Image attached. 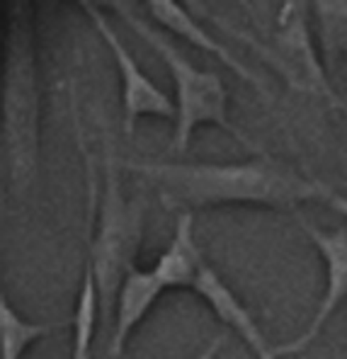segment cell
<instances>
[{
    "label": "cell",
    "instance_id": "cell-7",
    "mask_svg": "<svg viewBox=\"0 0 347 359\" xmlns=\"http://www.w3.org/2000/svg\"><path fill=\"white\" fill-rule=\"evenodd\" d=\"M299 229L308 236L311 245L318 250L320 260L325 265V294L320 299L318 309H315L308 328L299 337L289 340L287 345L275 347L277 359L292 357L299 352L308 350L315 342V337L323 332L325 323L333 318L335 311L343 306L347 299V226H338V229H320V226L311 224V221L301 219Z\"/></svg>",
    "mask_w": 347,
    "mask_h": 359
},
{
    "label": "cell",
    "instance_id": "cell-12",
    "mask_svg": "<svg viewBox=\"0 0 347 359\" xmlns=\"http://www.w3.org/2000/svg\"><path fill=\"white\" fill-rule=\"evenodd\" d=\"M315 44L325 71H335L347 61V0H315L311 3Z\"/></svg>",
    "mask_w": 347,
    "mask_h": 359
},
{
    "label": "cell",
    "instance_id": "cell-3",
    "mask_svg": "<svg viewBox=\"0 0 347 359\" xmlns=\"http://www.w3.org/2000/svg\"><path fill=\"white\" fill-rule=\"evenodd\" d=\"M41 90L32 32L15 27L8 41L3 81V156L18 189H29L39 168Z\"/></svg>",
    "mask_w": 347,
    "mask_h": 359
},
{
    "label": "cell",
    "instance_id": "cell-11",
    "mask_svg": "<svg viewBox=\"0 0 347 359\" xmlns=\"http://www.w3.org/2000/svg\"><path fill=\"white\" fill-rule=\"evenodd\" d=\"M204 262V252L194 238V214H177L170 245L161 252L151 269L165 289H192Z\"/></svg>",
    "mask_w": 347,
    "mask_h": 359
},
{
    "label": "cell",
    "instance_id": "cell-10",
    "mask_svg": "<svg viewBox=\"0 0 347 359\" xmlns=\"http://www.w3.org/2000/svg\"><path fill=\"white\" fill-rule=\"evenodd\" d=\"M146 8H149V15L154 18V22L161 25L165 32H170V34L185 39L187 44H192V46H197V49L212 54L219 63H224L226 68H231L240 81L250 83L252 88H257V90L265 93V86H262L260 76H255V73L236 59V56L231 54V51L226 49L219 39H214V36L192 18V13H189L185 5L175 3V0H149Z\"/></svg>",
    "mask_w": 347,
    "mask_h": 359
},
{
    "label": "cell",
    "instance_id": "cell-15",
    "mask_svg": "<svg viewBox=\"0 0 347 359\" xmlns=\"http://www.w3.org/2000/svg\"><path fill=\"white\" fill-rule=\"evenodd\" d=\"M318 199L320 202H325L330 209L335 211L338 216H343V219L347 221V194L343 192H335V189L325 187L323 182H320V192H318Z\"/></svg>",
    "mask_w": 347,
    "mask_h": 359
},
{
    "label": "cell",
    "instance_id": "cell-13",
    "mask_svg": "<svg viewBox=\"0 0 347 359\" xmlns=\"http://www.w3.org/2000/svg\"><path fill=\"white\" fill-rule=\"evenodd\" d=\"M100 309H102V297H100L97 279H95L93 267L86 262L81 292H78V301H76V313H73L71 359H93V340H95V330H97Z\"/></svg>",
    "mask_w": 347,
    "mask_h": 359
},
{
    "label": "cell",
    "instance_id": "cell-16",
    "mask_svg": "<svg viewBox=\"0 0 347 359\" xmlns=\"http://www.w3.org/2000/svg\"><path fill=\"white\" fill-rule=\"evenodd\" d=\"M224 342H226V340H224V335L214 337V340L209 342V345L204 347V350L199 352V355L194 357V359H217V357H219V352H221V347H224Z\"/></svg>",
    "mask_w": 347,
    "mask_h": 359
},
{
    "label": "cell",
    "instance_id": "cell-14",
    "mask_svg": "<svg viewBox=\"0 0 347 359\" xmlns=\"http://www.w3.org/2000/svg\"><path fill=\"white\" fill-rule=\"evenodd\" d=\"M59 325L27 320L13 309L5 294H0V359H25V352Z\"/></svg>",
    "mask_w": 347,
    "mask_h": 359
},
{
    "label": "cell",
    "instance_id": "cell-2",
    "mask_svg": "<svg viewBox=\"0 0 347 359\" xmlns=\"http://www.w3.org/2000/svg\"><path fill=\"white\" fill-rule=\"evenodd\" d=\"M109 8L117 10V15L126 22V27L154 51L163 66L168 68V73H170L172 86H175L177 107L175 131H172V151L185 153L199 126H219V129L229 131L236 139L243 141V134L231 121L229 90H226L219 73L194 66L180 51V46H175V41L168 39L161 27H156L149 20L141 18L131 3L114 0V3H109Z\"/></svg>",
    "mask_w": 347,
    "mask_h": 359
},
{
    "label": "cell",
    "instance_id": "cell-1",
    "mask_svg": "<svg viewBox=\"0 0 347 359\" xmlns=\"http://www.w3.org/2000/svg\"><path fill=\"white\" fill-rule=\"evenodd\" d=\"M149 177L168 209L194 214L197 209L257 207L294 209L318 199L320 182L306 180L280 161L260 158L245 163H129Z\"/></svg>",
    "mask_w": 347,
    "mask_h": 359
},
{
    "label": "cell",
    "instance_id": "cell-17",
    "mask_svg": "<svg viewBox=\"0 0 347 359\" xmlns=\"http://www.w3.org/2000/svg\"><path fill=\"white\" fill-rule=\"evenodd\" d=\"M338 109H340V112H343V114H345V119H347V102H345V100H343V102H340V104H338Z\"/></svg>",
    "mask_w": 347,
    "mask_h": 359
},
{
    "label": "cell",
    "instance_id": "cell-8",
    "mask_svg": "<svg viewBox=\"0 0 347 359\" xmlns=\"http://www.w3.org/2000/svg\"><path fill=\"white\" fill-rule=\"evenodd\" d=\"M192 292L214 311V316H217L221 323L229 325V328L245 342V347L252 352V357L277 359L275 347H270L265 332L255 323V318H252L250 311L243 306V301L236 297L233 289H231L229 284L219 277L217 269H212L207 262L199 269V277H197V282H194Z\"/></svg>",
    "mask_w": 347,
    "mask_h": 359
},
{
    "label": "cell",
    "instance_id": "cell-4",
    "mask_svg": "<svg viewBox=\"0 0 347 359\" xmlns=\"http://www.w3.org/2000/svg\"><path fill=\"white\" fill-rule=\"evenodd\" d=\"M144 211L141 199H129L124 194L117 158L112 149H107L102 192L97 202V229L90 241L88 260L97 279L102 309H114L126 272L136 267V250L144 236Z\"/></svg>",
    "mask_w": 347,
    "mask_h": 359
},
{
    "label": "cell",
    "instance_id": "cell-6",
    "mask_svg": "<svg viewBox=\"0 0 347 359\" xmlns=\"http://www.w3.org/2000/svg\"><path fill=\"white\" fill-rule=\"evenodd\" d=\"M81 8L86 10L88 20L93 22V29L100 34L102 44L109 49L119 73V88H122V112H124V131L126 136L134 134L136 121L141 117H158L168 119L175 124L177 119V107L161 88L146 76V71L141 68V63L134 59L122 36L117 34V29L107 22L104 13L100 10V5L95 3H81Z\"/></svg>",
    "mask_w": 347,
    "mask_h": 359
},
{
    "label": "cell",
    "instance_id": "cell-5",
    "mask_svg": "<svg viewBox=\"0 0 347 359\" xmlns=\"http://www.w3.org/2000/svg\"><path fill=\"white\" fill-rule=\"evenodd\" d=\"M233 32V36L243 39L245 44H250L252 51H257V56H262L267 66L275 68L294 93L325 97L333 102V107L343 102L333 90L330 73L325 71L318 44H315L311 3H306V0H284L280 15H277L275 32L270 36V44L252 39L245 32Z\"/></svg>",
    "mask_w": 347,
    "mask_h": 359
},
{
    "label": "cell",
    "instance_id": "cell-9",
    "mask_svg": "<svg viewBox=\"0 0 347 359\" xmlns=\"http://www.w3.org/2000/svg\"><path fill=\"white\" fill-rule=\"evenodd\" d=\"M168 292L154 269L131 267L126 272L122 287L114 301V335H112V359H119L129 345V337L146 320L151 309L158 304L161 294Z\"/></svg>",
    "mask_w": 347,
    "mask_h": 359
}]
</instances>
